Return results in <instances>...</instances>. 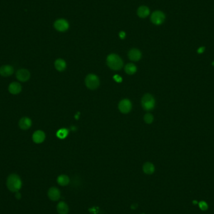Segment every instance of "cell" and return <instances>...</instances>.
Listing matches in <instances>:
<instances>
[{"label": "cell", "mask_w": 214, "mask_h": 214, "mask_svg": "<svg viewBox=\"0 0 214 214\" xmlns=\"http://www.w3.org/2000/svg\"><path fill=\"white\" fill-rule=\"evenodd\" d=\"M6 185L8 189L10 191L13 192H17L22 187V182L18 175L12 174L8 177Z\"/></svg>", "instance_id": "obj_1"}, {"label": "cell", "mask_w": 214, "mask_h": 214, "mask_svg": "<svg viewBox=\"0 0 214 214\" xmlns=\"http://www.w3.org/2000/svg\"><path fill=\"white\" fill-rule=\"evenodd\" d=\"M205 50V48L204 47H200V48L198 50V53H202L203 51Z\"/></svg>", "instance_id": "obj_26"}, {"label": "cell", "mask_w": 214, "mask_h": 214, "mask_svg": "<svg viewBox=\"0 0 214 214\" xmlns=\"http://www.w3.org/2000/svg\"><path fill=\"white\" fill-rule=\"evenodd\" d=\"M194 203H197V201H194Z\"/></svg>", "instance_id": "obj_28"}, {"label": "cell", "mask_w": 214, "mask_h": 214, "mask_svg": "<svg viewBox=\"0 0 214 214\" xmlns=\"http://www.w3.org/2000/svg\"><path fill=\"white\" fill-rule=\"evenodd\" d=\"M56 208L59 214H67L69 211L68 206L63 202H60L58 205H57Z\"/></svg>", "instance_id": "obj_15"}, {"label": "cell", "mask_w": 214, "mask_h": 214, "mask_svg": "<svg viewBox=\"0 0 214 214\" xmlns=\"http://www.w3.org/2000/svg\"><path fill=\"white\" fill-rule=\"evenodd\" d=\"M85 84L89 89L95 90L100 85V80L95 75L89 74L86 77Z\"/></svg>", "instance_id": "obj_4"}, {"label": "cell", "mask_w": 214, "mask_h": 214, "mask_svg": "<svg viewBox=\"0 0 214 214\" xmlns=\"http://www.w3.org/2000/svg\"><path fill=\"white\" fill-rule=\"evenodd\" d=\"M165 19V14L160 11H155L154 12L152 16H151V21L152 22L156 24L160 25L163 23Z\"/></svg>", "instance_id": "obj_5"}, {"label": "cell", "mask_w": 214, "mask_h": 214, "mask_svg": "<svg viewBox=\"0 0 214 214\" xmlns=\"http://www.w3.org/2000/svg\"><path fill=\"white\" fill-rule=\"evenodd\" d=\"M18 125L19 128L22 130H27L30 128L31 125H32V121H31V120L30 118L27 117H22L19 120Z\"/></svg>", "instance_id": "obj_12"}, {"label": "cell", "mask_w": 214, "mask_h": 214, "mask_svg": "<svg viewBox=\"0 0 214 214\" xmlns=\"http://www.w3.org/2000/svg\"><path fill=\"white\" fill-rule=\"evenodd\" d=\"M128 56L130 60L133 61H137L140 60L141 57H142V53H141L140 50L136 48H133L129 51Z\"/></svg>", "instance_id": "obj_14"}, {"label": "cell", "mask_w": 214, "mask_h": 214, "mask_svg": "<svg viewBox=\"0 0 214 214\" xmlns=\"http://www.w3.org/2000/svg\"><path fill=\"white\" fill-rule=\"evenodd\" d=\"M15 197H16V198H17V199H19L20 198H21V194H19V193H17V194H16Z\"/></svg>", "instance_id": "obj_27"}, {"label": "cell", "mask_w": 214, "mask_h": 214, "mask_svg": "<svg viewBox=\"0 0 214 214\" xmlns=\"http://www.w3.org/2000/svg\"><path fill=\"white\" fill-rule=\"evenodd\" d=\"M150 14V9L148 7L145 6H140L137 11V14L139 17L140 18H146Z\"/></svg>", "instance_id": "obj_16"}, {"label": "cell", "mask_w": 214, "mask_h": 214, "mask_svg": "<svg viewBox=\"0 0 214 214\" xmlns=\"http://www.w3.org/2000/svg\"><path fill=\"white\" fill-rule=\"evenodd\" d=\"M137 70V66L133 63H128L125 67V71L128 75H133L135 73Z\"/></svg>", "instance_id": "obj_20"}, {"label": "cell", "mask_w": 214, "mask_h": 214, "mask_svg": "<svg viewBox=\"0 0 214 214\" xmlns=\"http://www.w3.org/2000/svg\"><path fill=\"white\" fill-rule=\"evenodd\" d=\"M55 68L59 71H64L66 67V62L65 61V60L60 58L56 60L55 62Z\"/></svg>", "instance_id": "obj_17"}, {"label": "cell", "mask_w": 214, "mask_h": 214, "mask_svg": "<svg viewBox=\"0 0 214 214\" xmlns=\"http://www.w3.org/2000/svg\"><path fill=\"white\" fill-rule=\"evenodd\" d=\"M107 63L110 68L113 70H120L123 66V61L118 55L110 54L107 58Z\"/></svg>", "instance_id": "obj_2"}, {"label": "cell", "mask_w": 214, "mask_h": 214, "mask_svg": "<svg viewBox=\"0 0 214 214\" xmlns=\"http://www.w3.org/2000/svg\"><path fill=\"white\" fill-rule=\"evenodd\" d=\"M45 138H46L45 133L44 132L42 131V130H37V131L35 132L32 136L33 141L35 143L37 144L43 143L44 142V140H45Z\"/></svg>", "instance_id": "obj_10"}, {"label": "cell", "mask_w": 214, "mask_h": 214, "mask_svg": "<svg viewBox=\"0 0 214 214\" xmlns=\"http://www.w3.org/2000/svg\"><path fill=\"white\" fill-rule=\"evenodd\" d=\"M30 72L24 68L18 70L16 73V77L17 80L21 82H26L30 80Z\"/></svg>", "instance_id": "obj_6"}, {"label": "cell", "mask_w": 214, "mask_h": 214, "mask_svg": "<svg viewBox=\"0 0 214 214\" xmlns=\"http://www.w3.org/2000/svg\"><path fill=\"white\" fill-rule=\"evenodd\" d=\"M57 182L61 186H66L70 183V179L66 175H61L57 179Z\"/></svg>", "instance_id": "obj_19"}, {"label": "cell", "mask_w": 214, "mask_h": 214, "mask_svg": "<svg viewBox=\"0 0 214 214\" xmlns=\"http://www.w3.org/2000/svg\"><path fill=\"white\" fill-rule=\"evenodd\" d=\"M125 36H126V34H125V33L124 32V31H121V32L119 33V36L121 39H124L125 37Z\"/></svg>", "instance_id": "obj_25"}, {"label": "cell", "mask_w": 214, "mask_h": 214, "mask_svg": "<svg viewBox=\"0 0 214 214\" xmlns=\"http://www.w3.org/2000/svg\"><path fill=\"white\" fill-rule=\"evenodd\" d=\"M144 120L145 123H147L148 124L152 123L153 121V116L152 114L149 113L145 114V115L144 116Z\"/></svg>", "instance_id": "obj_22"}, {"label": "cell", "mask_w": 214, "mask_h": 214, "mask_svg": "<svg viewBox=\"0 0 214 214\" xmlns=\"http://www.w3.org/2000/svg\"><path fill=\"white\" fill-rule=\"evenodd\" d=\"M143 170L146 174H152L155 171V166L152 163L146 162L143 166Z\"/></svg>", "instance_id": "obj_18"}, {"label": "cell", "mask_w": 214, "mask_h": 214, "mask_svg": "<svg viewBox=\"0 0 214 214\" xmlns=\"http://www.w3.org/2000/svg\"><path fill=\"white\" fill-rule=\"evenodd\" d=\"M212 65H214V61H213V63H212Z\"/></svg>", "instance_id": "obj_29"}, {"label": "cell", "mask_w": 214, "mask_h": 214, "mask_svg": "<svg viewBox=\"0 0 214 214\" xmlns=\"http://www.w3.org/2000/svg\"><path fill=\"white\" fill-rule=\"evenodd\" d=\"M22 86L18 82H12L8 86L9 92L12 95H18L22 92Z\"/></svg>", "instance_id": "obj_11"}, {"label": "cell", "mask_w": 214, "mask_h": 214, "mask_svg": "<svg viewBox=\"0 0 214 214\" xmlns=\"http://www.w3.org/2000/svg\"><path fill=\"white\" fill-rule=\"evenodd\" d=\"M199 207L201 210H206L207 208H208V205L207 204V203L203 202V201H202L199 203Z\"/></svg>", "instance_id": "obj_23"}, {"label": "cell", "mask_w": 214, "mask_h": 214, "mask_svg": "<svg viewBox=\"0 0 214 214\" xmlns=\"http://www.w3.org/2000/svg\"><path fill=\"white\" fill-rule=\"evenodd\" d=\"M54 27L57 31L63 32L68 29L69 24L66 20L64 19H59L55 22Z\"/></svg>", "instance_id": "obj_8"}, {"label": "cell", "mask_w": 214, "mask_h": 214, "mask_svg": "<svg viewBox=\"0 0 214 214\" xmlns=\"http://www.w3.org/2000/svg\"><path fill=\"white\" fill-rule=\"evenodd\" d=\"M142 105L145 110H152L155 106V98L150 94H145L142 99Z\"/></svg>", "instance_id": "obj_3"}, {"label": "cell", "mask_w": 214, "mask_h": 214, "mask_svg": "<svg viewBox=\"0 0 214 214\" xmlns=\"http://www.w3.org/2000/svg\"><path fill=\"white\" fill-rule=\"evenodd\" d=\"M113 78H114V80H115L116 81H117V82H118V83H120L122 81V78L120 77V76H118V75H115L114 76H113Z\"/></svg>", "instance_id": "obj_24"}, {"label": "cell", "mask_w": 214, "mask_h": 214, "mask_svg": "<svg viewBox=\"0 0 214 214\" xmlns=\"http://www.w3.org/2000/svg\"><path fill=\"white\" fill-rule=\"evenodd\" d=\"M132 103L128 99H124L119 103L118 108L122 113H128L132 110Z\"/></svg>", "instance_id": "obj_7"}, {"label": "cell", "mask_w": 214, "mask_h": 214, "mask_svg": "<svg viewBox=\"0 0 214 214\" xmlns=\"http://www.w3.org/2000/svg\"><path fill=\"white\" fill-rule=\"evenodd\" d=\"M14 73V68L9 65H3L0 67V75L3 77H8Z\"/></svg>", "instance_id": "obj_9"}, {"label": "cell", "mask_w": 214, "mask_h": 214, "mask_svg": "<svg viewBox=\"0 0 214 214\" xmlns=\"http://www.w3.org/2000/svg\"><path fill=\"white\" fill-rule=\"evenodd\" d=\"M69 131L66 128H61L56 132V137L60 139H65L68 135Z\"/></svg>", "instance_id": "obj_21"}, {"label": "cell", "mask_w": 214, "mask_h": 214, "mask_svg": "<svg viewBox=\"0 0 214 214\" xmlns=\"http://www.w3.org/2000/svg\"><path fill=\"white\" fill-rule=\"evenodd\" d=\"M48 195L51 200L56 201L59 200L61 196V194L58 189H57L56 187H52L49 189Z\"/></svg>", "instance_id": "obj_13"}]
</instances>
